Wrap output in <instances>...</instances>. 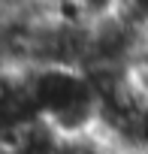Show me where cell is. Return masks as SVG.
<instances>
[{"instance_id": "cell-1", "label": "cell", "mask_w": 148, "mask_h": 154, "mask_svg": "<svg viewBox=\"0 0 148 154\" xmlns=\"http://www.w3.org/2000/svg\"><path fill=\"white\" fill-rule=\"evenodd\" d=\"M76 3H79V12H82L88 27L109 21V18L121 15V9H124V0H76Z\"/></svg>"}]
</instances>
